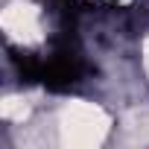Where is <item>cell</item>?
I'll return each mask as SVG.
<instances>
[{"label":"cell","mask_w":149,"mask_h":149,"mask_svg":"<svg viewBox=\"0 0 149 149\" xmlns=\"http://www.w3.org/2000/svg\"><path fill=\"white\" fill-rule=\"evenodd\" d=\"M111 129V117L85 100H73L70 105H64L61 117H58V134L61 143L70 149H94L105 140Z\"/></svg>","instance_id":"cell-1"},{"label":"cell","mask_w":149,"mask_h":149,"mask_svg":"<svg viewBox=\"0 0 149 149\" xmlns=\"http://www.w3.org/2000/svg\"><path fill=\"white\" fill-rule=\"evenodd\" d=\"M0 114H3L6 120H15V123H24L29 117V102L24 97H6L3 102H0Z\"/></svg>","instance_id":"cell-3"},{"label":"cell","mask_w":149,"mask_h":149,"mask_svg":"<svg viewBox=\"0 0 149 149\" xmlns=\"http://www.w3.org/2000/svg\"><path fill=\"white\" fill-rule=\"evenodd\" d=\"M143 64H146V73H149V38L143 41Z\"/></svg>","instance_id":"cell-4"},{"label":"cell","mask_w":149,"mask_h":149,"mask_svg":"<svg viewBox=\"0 0 149 149\" xmlns=\"http://www.w3.org/2000/svg\"><path fill=\"white\" fill-rule=\"evenodd\" d=\"M0 26L3 32L15 41V44H35L41 41V18H38V9L26 0H15L3 9L0 15Z\"/></svg>","instance_id":"cell-2"}]
</instances>
